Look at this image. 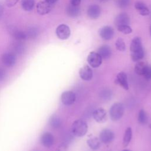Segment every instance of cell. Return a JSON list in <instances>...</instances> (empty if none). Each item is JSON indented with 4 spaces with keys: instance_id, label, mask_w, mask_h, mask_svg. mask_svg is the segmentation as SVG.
Segmentation results:
<instances>
[{
    "instance_id": "36",
    "label": "cell",
    "mask_w": 151,
    "mask_h": 151,
    "mask_svg": "<svg viewBox=\"0 0 151 151\" xmlns=\"http://www.w3.org/2000/svg\"><path fill=\"white\" fill-rule=\"evenodd\" d=\"M5 76H6L5 71L3 68H0V81L3 80L5 78Z\"/></svg>"
},
{
    "instance_id": "16",
    "label": "cell",
    "mask_w": 151,
    "mask_h": 151,
    "mask_svg": "<svg viewBox=\"0 0 151 151\" xmlns=\"http://www.w3.org/2000/svg\"><path fill=\"white\" fill-rule=\"evenodd\" d=\"M9 29H10V33L17 41H22L27 38V34L25 31L18 29L14 27L11 28Z\"/></svg>"
},
{
    "instance_id": "33",
    "label": "cell",
    "mask_w": 151,
    "mask_h": 151,
    "mask_svg": "<svg viewBox=\"0 0 151 151\" xmlns=\"http://www.w3.org/2000/svg\"><path fill=\"white\" fill-rule=\"evenodd\" d=\"M145 79L146 80H150L151 79V66L150 65H147L143 75Z\"/></svg>"
},
{
    "instance_id": "34",
    "label": "cell",
    "mask_w": 151,
    "mask_h": 151,
    "mask_svg": "<svg viewBox=\"0 0 151 151\" xmlns=\"http://www.w3.org/2000/svg\"><path fill=\"white\" fill-rule=\"evenodd\" d=\"M19 0H5V5L8 7H12L15 6Z\"/></svg>"
},
{
    "instance_id": "4",
    "label": "cell",
    "mask_w": 151,
    "mask_h": 151,
    "mask_svg": "<svg viewBox=\"0 0 151 151\" xmlns=\"http://www.w3.org/2000/svg\"><path fill=\"white\" fill-rule=\"evenodd\" d=\"M87 61L89 65L93 67H99L102 63V58L101 56L96 52H91L87 57Z\"/></svg>"
},
{
    "instance_id": "7",
    "label": "cell",
    "mask_w": 151,
    "mask_h": 151,
    "mask_svg": "<svg viewBox=\"0 0 151 151\" xmlns=\"http://www.w3.org/2000/svg\"><path fill=\"white\" fill-rule=\"evenodd\" d=\"M99 139L104 143H110L114 140V134L109 129H104L100 132Z\"/></svg>"
},
{
    "instance_id": "28",
    "label": "cell",
    "mask_w": 151,
    "mask_h": 151,
    "mask_svg": "<svg viewBox=\"0 0 151 151\" xmlns=\"http://www.w3.org/2000/svg\"><path fill=\"white\" fill-rule=\"evenodd\" d=\"M138 121L140 124H146L147 122V116L146 113L143 110H140L138 114Z\"/></svg>"
},
{
    "instance_id": "39",
    "label": "cell",
    "mask_w": 151,
    "mask_h": 151,
    "mask_svg": "<svg viewBox=\"0 0 151 151\" xmlns=\"http://www.w3.org/2000/svg\"><path fill=\"white\" fill-rule=\"evenodd\" d=\"M4 13V7L3 6L0 4V18L2 17Z\"/></svg>"
},
{
    "instance_id": "18",
    "label": "cell",
    "mask_w": 151,
    "mask_h": 151,
    "mask_svg": "<svg viewBox=\"0 0 151 151\" xmlns=\"http://www.w3.org/2000/svg\"><path fill=\"white\" fill-rule=\"evenodd\" d=\"M97 53L101 56L102 59H107L111 55V50L109 45H104L98 49Z\"/></svg>"
},
{
    "instance_id": "37",
    "label": "cell",
    "mask_w": 151,
    "mask_h": 151,
    "mask_svg": "<svg viewBox=\"0 0 151 151\" xmlns=\"http://www.w3.org/2000/svg\"><path fill=\"white\" fill-rule=\"evenodd\" d=\"M81 0H70V4L74 6H79Z\"/></svg>"
},
{
    "instance_id": "12",
    "label": "cell",
    "mask_w": 151,
    "mask_h": 151,
    "mask_svg": "<svg viewBox=\"0 0 151 151\" xmlns=\"http://www.w3.org/2000/svg\"><path fill=\"white\" fill-rule=\"evenodd\" d=\"M99 35L102 39L104 40H109L113 38L114 35V31L111 27L109 26H104L100 29Z\"/></svg>"
},
{
    "instance_id": "41",
    "label": "cell",
    "mask_w": 151,
    "mask_h": 151,
    "mask_svg": "<svg viewBox=\"0 0 151 151\" xmlns=\"http://www.w3.org/2000/svg\"><path fill=\"white\" fill-rule=\"evenodd\" d=\"M150 35H151V25L150 27Z\"/></svg>"
},
{
    "instance_id": "11",
    "label": "cell",
    "mask_w": 151,
    "mask_h": 151,
    "mask_svg": "<svg viewBox=\"0 0 151 151\" xmlns=\"http://www.w3.org/2000/svg\"><path fill=\"white\" fill-rule=\"evenodd\" d=\"M40 140L41 144L44 146L46 147H50L54 144V137L51 133L45 132L41 135Z\"/></svg>"
},
{
    "instance_id": "42",
    "label": "cell",
    "mask_w": 151,
    "mask_h": 151,
    "mask_svg": "<svg viewBox=\"0 0 151 151\" xmlns=\"http://www.w3.org/2000/svg\"><path fill=\"white\" fill-rule=\"evenodd\" d=\"M101 1H107V0H100Z\"/></svg>"
},
{
    "instance_id": "14",
    "label": "cell",
    "mask_w": 151,
    "mask_h": 151,
    "mask_svg": "<svg viewBox=\"0 0 151 151\" xmlns=\"http://www.w3.org/2000/svg\"><path fill=\"white\" fill-rule=\"evenodd\" d=\"M130 18L129 15L125 13H122L116 16L114 19V24L117 27L120 25H129Z\"/></svg>"
},
{
    "instance_id": "5",
    "label": "cell",
    "mask_w": 151,
    "mask_h": 151,
    "mask_svg": "<svg viewBox=\"0 0 151 151\" xmlns=\"http://www.w3.org/2000/svg\"><path fill=\"white\" fill-rule=\"evenodd\" d=\"M56 34L61 40H67L70 35V28L65 24H61L56 28Z\"/></svg>"
},
{
    "instance_id": "26",
    "label": "cell",
    "mask_w": 151,
    "mask_h": 151,
    "mask_svg": "<svg viewBox=\"0 0 151 151\" xmlns=\"http://www.w3.org/2000/svg\"><path fill=\"white\" fill-rule=\"evenodd\" d=\"M147 65L145 62L138 61L134 67V71L137 74L142 76Z\"/></svg>"
},
{
    "instance_id": "17",
    "label": "cell",
    "mask_w": 151,
    "mask_h": 151,
    "mask_svg": "<svg viewBox=\"0 0 151 151\" xmlns=\"http://www.w3.org/2000/svg\"><path fill=\"white\" fill-rule=\"evenodd\" d=\"M116 82L120 86H122L124 89L128 90L129 89V84L127 81V77L125 73L120 72L117 75Z\"/></svg>"
},
{
    "instance_id": "2",
    "label": "cell",
    "mask_w": 151,
    "mask_h": 151,
    "mask_svg": "<svg viewBox=\"0 0 151 151\" xmlns=\"http://www.w3.org/2000/svg\"><path fill=\"white\" fill-rule=\"evenodd\" d=\"M88 131V126L86 122L81 119L75 120L71 126L73 134L77 137L84 136Z\"/></svg>"
},
{
    "instance_id": "25",
    "label": "cell",
    "mask_w": 151,
    "mask_h": 151,
    "mask_svg": "<svg viewBox=\"0 0 151 151\" xmlns=\"http://www.w3.org/2000/svg\"><path fill=\"white\" fill-rule=\"evenodd\" d=\"M12 49L15 53L18 54H21L24 52L25 46L21 42V41H17V42L13 44Z\"/></svg>"
},
{
    "instance_id": "19",
    "label": "cell",
    "mask_w": 151,
    "mask_h": 151,
    "mask_svg": "<svg viewBox=\"0 0 151 151\" xmlns=\"http://www.w3.org/2000/svg\"><path fill=\"white\" fill-rule=\"evenodd\" d=\"M134 7L139 13L143 16H147L149 14L150 11L146 5L142 2L137 1L135 3Z\"/></svg>"
},
{
    "instance_id": "10",
    "label": "cell",
    "mask_w": 151,
    "mask_h": 151,
    "mask_svg": "<svg viewBox=\"0 0 151 151\" xmlns=\"http://www.w3.org/2000/svg\"><path fill=\"white\" fill-rule=\"evenodd\" d=\"M93 117L97 122L102 123L107 119V113L104 109L98 108L93 111Z\"/></svg>"
},
{
    "instance_id": "27",
    "label": "cell",
    "mask_w": 151,
    "mask_h": 151,
    "mask_svg": "<svg viewBox=\"0 0 151 151\" xmlns=\"http://www.w3.org/2000/svg\"><path fill=\"white\" fill-rule=\"evenodd\" d=\"M27 38H35L38 35V29L35 27L29 28L25 32Z\"/></svg>"
},
{
    "instance_id": "22",
    "label": "cell",
    "mask_w": 151,
    "mask_h": 151,
    "mask_svg": "<svg viewBox=\"0 0 151 151\" xmlns=\"http://www.w3.org/2000/svg\"><path fill=\"white\" fill-rule=\"evenodd\" d=\"M132 137V130L131 127H127L124 133L123 139V145L124 147L127 146Z\"/></svg>"
},
{
    "instance_id": "24",
    "label": "cell",
    "mask_w": 151,
    "mask_h": 151,
    "mask_svg": "<svg viewBox=\"0 0 151 151\" xmlns=\"http://www.w3.org/2000/svg\"><path fill=\"white\" fill-rule=\"evenodd\" d=\"M21 6L24 11H31L35 5L34 0H21Z\"/></svg>"
},
{
    "instance_id": "6",
    "label": "cell",
    "mask_w": 151,
    "mask_h": 151,
    "mask_svg": "<svg viewBox=\"0 0 151 151\" xmlns=\"http://www.w3.org/2000/svg\"><path fill=\"white\" fill-rule=\"evenodd\" d=\"M76 99L75 93L71 91H65L63 92L61 96V100L62 103L66 106L73 104Z\"/></svg>"
},
{
    "instance_id": "31",
    "label": "cell",
    "mask_w": 151,
    "mask_h": 151,
    "mask_svg": "<svg viewBox=\"0 0 151 151\" xmlns=\"http://www.w3.org/2000/svg\"><path fill=\"white\" fill-rule=\"evenodd\" d=\"M112 93L109 89H104L100 92V97L104 100H108L111 97Z\"/></svg>"
},
{
    "instance_id": "9",
    "label": "cell",
    "mask_w": 151,
    "mask_h": 151,
    "mask_svg": "<svg viewBox=\"0 0 151 151\" xmlns=\"http://www.w3.org/2000/svg\"><path fill=\"white\" fill-rule=\"evenodd\" d=\"M2 62L6 67L13 66L16 62V57L13 52H6L2 55Z\"/></svg>"
},
{
    "instance_id": "20",
    "label": "cell",
    "mask_w": 151,
    "mask_h": 151,
    "mask_svg": "<svg viewBox=\"0 0 151 151\" xmlns=\"http://www.w3.org/2000/svg\"><path fill=\"white\" fill-rule=\"evenodd\" d=\"M66 12L68 16L75 17L80 14V9L78 6H74L70 4L66 8Z\"/></svg>"
},
{
    "instance_id": "3",
    "label": "cell",
    "mask_w": 151,
    "mask_h": 151,
    "mask_svg": "<svg viewBox=\"0 0 151 151\" xmlns=\"http://www.w3.org/2000/svg\"><path fill=\"white\" fill-rule=\"evenodd\" d=\"M124 110V106L121 103H116L113 104L109 110L111 119L113 121H117L120 119L123 115Z\"/></svg>"
},
{
    "instance_id": "32",
    "label": "cell",
    "mask_w": 151,
    "mask_h": 151,
    "mask_svg": "<svg viewBox=\"0 0 151 151\" xmlns=\"http://www.w3.org/2000/svg\"><path fill=\"white\" fill-rule=\"evenodd\" d=\"M130 0H117V5L121 8H126L130 4Z\"/></svg>"
},
{
    "instance_id": "1",
    "label": "cell",
    "mask_w": 151,
    "mask_h": 151,
    "mask_svg": "<svg viewBox=\"0 0 151 151\" xmlns=\"http://www.w3.org/2000/svg\"><path fill=\"white\" fill-rule=\"evenodd\" d=\"M131 58L133 61H139L144 57V51L140 37L134 38L130 44Z\"/></svg>"
},
{
    "instance_id": "40",
    "label": "cell",
    "mask_w": 151,
    "mask_h": 151,
    "mask_svg": "<svg viewBox=\"0 0 151 151\" xmlns=\"http://www.w3.org/2000/svg\"><path fill=\"white\" fill-rule=\"evenodd\" d=\"M122 151H130V150H127V149H124V150H122Z\"/></svg>"
},
{
    "instance_id": "35",
    "label": "cell",
    "mask_w": 151,
    "mask_h": 151,
    "mask_svg": "<svg viewBox=\"0 0 151 151\" xmlns=\"http://www.w3.org/2000/svg\"><path fill=\"white\" fill-rule=\"evenodd\" d=\"M55 151H67V146L65 144H61L58 146Z\"/></svg>"
},
{
    "instance_id": "30",
    "label": "cell",
    "mask_w": 151,
    "mask_h": 151,
    "mask_svg": "<svg viewBox=\"0 0 151 151\" xmlns=\"http://www.w3.org/2000/svg\"><path fill=\"white\" fill-rule=\"evenodd\" d=\"M117 29L119 31H120L124 34H129L132 32V29L129 25L119 26V27H117Z\"/></svg>"
},
{
    "instance_id": "23",
    "label": "cell",
    "mask_w": 151,
    "mask_h": 151,
    "mask_svg": "<svg viewBox=\"0 0 151 151\" xmlns=\"http://www.w3.org/2000/svg\"><path fill=\"white\" fill-rule=\"evenodd\" d=\"M49 123L53 128H58L61 125V120L57 115H52L49 119Z\"/></svg>"
},
{
    "instance_id": "38",
    "label": "cell",
    "mask_w": 151,
    "mask_h": 151,
    "mask_svg": "<svg viewBox=\"0 0 151 151\" xmlns=\"http://www.w3.org/2000/svg\"><path fill=\"white\" fill-rule=\"evenodd\" d=\"M44 1L50 4H52V5H53L54 3H55L56 2L58 1V0H44Z\"/></svg>"
},
{
    "instance_id": "29",
    "label": "cell",
    "mask_w": 151,
    "mask_h": 151,
    "mask_svg": "<svg viewBox=\"0 0 151 151\" xmlns=\"http://www.w3.org/2000/svg\"><path fill=\"white\" fill-rule=\"evenodd\" d=\"M116 48L120 51H124L126 50V45L123 40L121 38H119L115 43Z\"/></svg>"
},
{
    "instance_id": "13",
    "label": "cell",
    "mask_w": 151,
    "mask_h": 151,
    "mask_svg": "<svg viewBox=\"0 0 151 151\" xmlns=\"http://www.w3.org/2000/svg\"><path fill=\"white\" fill-rule=\"evenodd\" d=\"M79 75L83 80L88 81L93 77V71L88 65H84L80 69Z\"/></svg>"
},
{
    "instance_id": "15",
    "label": "cell",
    "mask_w": 151,
    "mask_h": 151,
    "mask_svg": "<svg viewBox=\"0 0 151 151\" xmlns=\"http://www.w3.org/2000/svg\"><path fill=\"white\" fill-rule=\"evenodd\" d=\"M87 13L90 18L96 19L100 16L101 14V9L97 5H91L88 8Z\"/></svg>"
},
{
    "instance_id": "21",
    "label": "cell",
    "mask_w": 151,
    "mask_h": 151,
    "mask_svg": "<svg viewBox=\"0 0 151 151\" xmlns=\"http://www.w3.org/2000/svg\"><path fill=\"white\" fill-rule=\"evenodd\" d=\"M87 143L91 149L97 150L100 147L101 142L100 141V139L96 137H93L88 139L87 140Z\"/></svg>"
},
{
    "instance_id": "8",
    "label": "cell",
    "mask_w": 151,
    "mask_h": 151,
    "mask_svg": "<svg viewBox=\"0 0 151 151\" xmlns=\"http://www.w3.org/2000/svg\"><path fill=\"white\" fill-rule=\"evenodd\" d=\"M52 8V5L46 1H40L37 5V11L40 15H45L48 14Z\"/></svg>"
}]
</instances>
